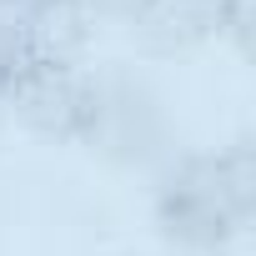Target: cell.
Instances as JSON below:
<instances>
[{
    "mask_svg": "<svg viewBox=\"0 0 256 256\" xmlns=\"http://www.w3.org/2000/svg\"><path fill=\"white\" fill-rule=\"evenodd\" d=\"M80 146L126 166V171H161L176 156V126L166 96L126 60H106L90 70Z\"/></svg>",
    "mask_w": 256,
    "mask_h": 256,
    "instance_id": "cell-2",
    "label": "cell"
},
{
    "mask_svg": "<svg viewBox=\"0 0 256 256\" xmlns=\"http://www.w3.org/2000/svg\"><path fill=\"white\" fill-rule=\"evenodd\" d=\"M196 6H216V10H226V0H196Z\"/></svg>",
    "mask_w": 256,
    "mask_h": 256,
    "instance_id": "cell-8",
    "label": "cell"
},
{
    "mask_svg": "<svg viewBox=\"0 0 256 256\" xmlns=\"http://www.w3.org/2000/svg\"><path fill=\"white\" fill-rule=\"evenodd\" d=\"M30 10H10L0 6V106H6V90L16 86V76L30 66Z\"/></svg>",
    "mask_w": 256,
    "mask_h": 256,
    "instance_id": "cell-6",
    "label": "cell"
},
{
    "mask_svg": "<svg viewBox=\"0 0 256 256\" xmlns=\"http://www.w3.org/2000/svg\"><path fill=\"white\" fill-rule=\"evenodd\" d=\"M86 10H90V20H110V26H126V30H131V26L151 10V0H86Z\"/></svg>",
    "mask_w": 256,
    "mask_h": 256,
    "instance_id": "cell-7",
    "label": "cell"
},
{
    "mask_svg": "<svg viewBox=\"0 0 256 256\" xmlns=\"http://www.w3.org/2000/svg\"><path fill=\"white\" fill-rule=\"evenodd\" d=\"M86 96H90V70L86 66H56V60H30L16 86L6 90V110L36 136L50 141H80L86 126Z\"/></svg>",
    "mask_w": 256,
    "mask_h": 256,
    "instance_id": "cell-3",
    "label": "cell"
},
{
    "mask_svg": "<svg viewBox=\"0 0 256 256\" xmlns=\"http://www.w3.org/2000/svg\"><path fill=\"white\" fill-rule=\"evenodd\" d=\"M256 211V146L236 136L221 151H176L156 176V226L176 251L221 256Z\"/></svg>",
    "mask_w": 256,
    "mask_h": 256,
    "instance_id": "cell-1",
    "label": "cell"
},
{
    "mask_svg": "<svg viewBox=\"0 0 256 256\" xmlns=\"http://www.w3.org/2000/svg\"><path fill=\"white\" fill-rule=\"evenodd\" d=\"M211 36H221V10L196 0H151V10L131 26L141 56H186Z\"/></svg>",
    "mask_w": 256,
    "mask_h": 256,
    "instance_id": "cell-4",
    "label": "cell"
},
{
    "mask_svg": "<svg viewBox=\"0 0 256 256\" xmlns=\"http://www.w3.org/2000/svg\"><path fill=\"white\" fill-rule=\"evenodd\" d=\"M30 60H56V66H86L90 46V10L86 0H36L30 10Z\"/></svg>",
    "mask_w": 256,
    "mask_h": 256,
    "instance_id": "cell-5",
    "label": "cell"
}]
</instances>
